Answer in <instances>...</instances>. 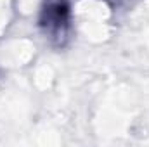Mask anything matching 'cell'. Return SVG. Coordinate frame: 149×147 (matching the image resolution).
<instances>
[{
    "label": "cell",
    "instance_id": "obj_1",
    "mask_svg": "<svg viewBox=\"0 0 149 147\" xmlns=\"http://www.w3.org/2000/svg\"><path fill=\"white\" fill-rule=\"evenodd\" d=\"M40 26L50 37L59 38L70 26V5L66 0H45L40 14Z\"/></svg>",
    "mask_w": 149,
    "mask_h": 147
},
{
    "label": "cell",
    "instance_id": "obj_2",
    "mask_svg": "<svg viewBox=\"0 0 149 147\" xmlns=\"http://www.w3.org/2000/svg\"><path fill=\"white\" fill-rule=\"evenodd\" d=\"M114 3H116V5H118V3H121V0H114Z\"/></svg>",
    "mask_w": 149,
    "mask_h": 147
}]
</instances>
